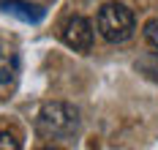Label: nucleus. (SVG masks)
Wrapping results in <instances>:
<instances>
[{"label":"nucleus","instance_id":"obj_8","mask_svg":"<svg viewBox=\"0 0 158 150\" xmlns=\"http://www.w3.org/2000/svg\"><path fill=\"white\" fill-rule=\"evenodd\" d=\"M0 150H19V139L8 131H0Z\"/></svg>","mask_w":158,"mask_h":150},{"label":"nucleus","instance_id":"obj_3","mask_svg":"<svg viewBox=\"0 0 158 150\" xmlns=\"http://www.w3.org/2000/svg\"><path fill=\"white\" fill-rule=\"evenodd\" d=\"M60 38L74 52H90V47H93V25L85 17H68L63 22V27H60Z\"/></svg>","mask_w":158,"mask_h":150},{"label":"nucleus","instance_id":"obj_6","mask_svg":"<svg viewBox=\"0 0 158 150\" xmlns=\"http://www.w3.org/2000/svg\"><path fill=\"white\" fill-rule=\"evenodd\" d=\"M134 68L142 74L147 82H153V85H158V52H144L142 57L134 63Z\"/></svg>","mask_w":158,"mask_h":150},{"label":"nucleus","instance_id":"obj_1","mask_svg":"<svg viewBox=\"0 0 158 150\" xmlns=\"http://www.w3.org/2000/svg\"><path fill=\"white\" fill-rule=\"evenodd\" d=\"M82 128V117L74 104L47 101L35 115V131L44 139H74Z\"/></svg>","mask_w":158,"mask_h":150},{"label":"nucleus","instance_id":"obj_2","mask_svg":"<svg viewBox=\"0 0 158 150\" xmlns=\"http://www.w3.org/2000/svg\"><path fill=\"white\" fill-rule=\"evenodd\" d=\"M95 27H98V33H101L104 41L123 44L136 30V17H134V11L128 8L126 3H106V6L98 8Z\"/></svg>","mask_w":158,"mask_h":150},{"label":"nucleus","instance_id":"obj_4","mask_svg":"<svg viewBox=\"0 0 158 150\" xmlns=\"http://www.w3.org/2000/svg\"><path fill=\"white\" fill-rule=\"evenodd\" d=\"M0 11L22 19V22H30V25H38L47 17V8H41L35 3H27V0H0Z\"/></svg>","mask_w":158,"mask_h":150},{"label":"nucleus","instance_id":"obj_7","mask_svg":"<svg viewBox=\"0 0 158 150\" xmlns=\"http://www.w3.org/2000/svg\"><path fill=\"white\" fill-rule=\"evenodd\" d=\"M144 38L158 49V17H153V19L144 22Z\"/></svg>","mask_w":158,"mask_h":150},{"label":"nucleus","instance_id":"obj_5","mask_svg":"<svg viewBox=\"0 0 158 150\" xmlns=\"http://www.w3.org/2000/svg\"><path fill=\"white\" fill-rule=\"evenodd\" d=\"M19 74V55H16L11 47L0 44V87L11 85Z\"/></svg>","mask_w":158,"mask_h":150}]
</instances>
